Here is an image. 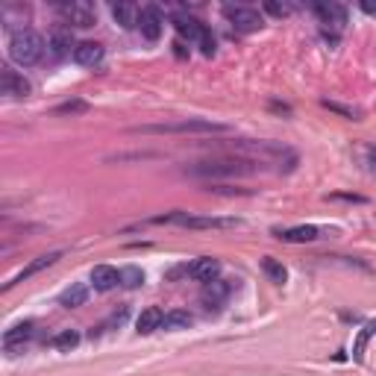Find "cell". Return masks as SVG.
Here are the masks:
<instances>
[{
  "instance_id": "17",
  "label": "cell",
  "mask_w": 376,
  "mask_h": 376,
  "mask_svg": "<svg viewBox=\"0 0 376 376\" xmlns=\"http://www.w3.org/2000/svg\"><path fill=\"white\" fill-rule=\"evenodd\" d=\"M353 159L362 171L376 174V145H368V141H356L353 145Z\"/></svg>"
},
{
  "instance_id": "6",
  "label": "cell",
  "mask_w": 376,
  "mask_h": 376,
  "mask_svg": "<svg viewBox=\"0 0 376 376\" xmlns=\"http://www.w3.org/2000/svg\"><path fill=\"white\" fill-rule=\"evenodd\" d=\"M224 18L241 32H253L262 27V15L253 6H224Z\"/></svg>"
},
{
  "instance_id": "27",
  "label": "cell",
  "mask_w": 376,
  "mask_h": 376,
  "mask_svg": "<svg viewBox=\"0 0 376 376\" xmlns=\"http://www.w3.org/2000/svg\"><path fill=\"white\" fill-rule=\"evenodd\" d=\"M50 344L56 347V350H62V353H65V350H74L76 344H80V333H76V329H62V333L53 338Z\"/></svg>"
},
{
  "instance_id": "14",
  "label": "cell",
  "mask_w": 376,
  "mask_h": 376,
  "mask_svg": "<svg viewBox=\"0 0 376 376\" xmlns=\"http://www.w3.org/2000/svg\"><path fill=\"white\" fill-rule=\"evenodd\" d=\"M56 259H62V253L56 250V253H44V256H39V259H32L30 264H27V268L24 271H21L18 276H12V280H9L6 285H3V289H12V285H18V282H24V280H30V276H36V273H41L44 268H50V264L53 262H56Z\"/></svg>"
},
{
  "instance_id": "24",
  "label": "cell",
  "mask_w": 376,
  "mask_h": 376,
  "mask_svg": "<svg viewBox=\"0 0 376 376\" xmlns=\"http://www.w3.org/2000/svg\"><path fill=\"white\" fill-rule=\"evenodd\" d=\"M191 315L188 312H182V309H174V312H168L165 315V320H162V329H168V333H174V329H188L191 326Z\"/></svg>"
},
{
  "instance_id": "28",
  "label": "cell",
  "mask_w": 376,
  "mask_h": 376,
  "mask_svg": "<svg viewBox=\"0 0 376 376\" xmlns=\"http://www.w3.org/2000/svg\"><path fill=\"white\" fill-rule=\"evenodd\" d=\"M197 48H200L203 56H212V53H215V36H212V30H209V27H203L200 39H197Z\"/></svg>"
},
{
  "instance_id": "4",
  "label": "cell",
  "mask_w": 376,
  "mask_h": 376,
  "mask_svg": "<svg viewBox=\"0 0 376 376\" xmlns=\"http://www.w3.org/2000/svg\"><path fill=\"white\" fill-rule=\"evenodd\" d=\"M156 224H180L188 229H232V227H241V220L238 218H194L185 212H171V215H159Z\"/></svg>"
},
{
  "instance_id": "22",
  "label": "cell",
  "mask_w": 376,
  "mask_h": 376,
  "mask_svg": "<svg viewBox=\"0 0 376 376\" xmlns=\"http://www.w3.org/2000/svg\"><path fill=\"white\" fill-rule=\"evenodd\" d=\"M85 300H88V289L83 282H71L68 289L59 294V306H65V309H76V306H83Z\"/></svg>"
},
{
  "instance_id": "29",
  "label": "cell",
  "mask_w": 376,
  "mask_h": 376,
  "mask_svg": "<svg viewBox=\"0 0 376 376\" xmlns=\"http://www.w3.org/2000/svg\"><path fill=\"white\" fill-rule=\"evenodd\" d=\"M324 106H326V109H333V112H338V115L350 118V121H359V118H362V112H359V109H353V106H344V103H335V101H324Z\"/></svg>"
},
{
  "instance_id": "5",
  "label": "cell",
  "mask_w": 376,
  "mask_h": 376,
  "mask_svg": "<svg viewBox=\"0 0 376 376\" xmlns=\"http://www.w3.org/2000/svg\"><path fill=\"white\" fill-rule=\"evenodd\" d=\"M56 12H59V18H62V24H68V30H71V27H94V24H97L94 9L88 6V3H80V0L59 3Z\"/></svg>"
},
{
  "instance_id": "10",
  "label": "cell",
  "mask_w": 376,
  "mask_h": 376,
  "mask_svg": "<svg viewBox=\"0 0 376 376\" xmlns=\"http://www.w3.org/2000/svg\"><path fill=\"white\" fill-rule=\"evenodd\" d=\"M32 92V85L12 68H0V94L6 97H27Z\"/></svg>"
},
{
  "instance_id": "12",
  "label": "cell",
  "mask_w": 376,
  "mask_h": 376,
  "mask_svg": "<svg viewBox=\"0 0 376 376\" xmlns=\"http://www.w3.org/2000/svg\"><path fill=\"white\" fill-rule=\"evenodd\" d=\"M218 273H220V262H218L215 256H200V259H194L191 264H188V276L200 280L203 285H206V282H215Z\"/></svg>"
},
{
  "instance_id": "19",
  "label": "cell",
  "mask_w": 376,
  "mask_h": 376,
  "mask_svg": "<svg viewBox=\"0 0 376 376\" xmlns=\"http://www.w3.org/2000/svg\"><path fill=\"white\" fill-rule=\"evenodd\" d=\"M276 238H282V241H291V244H306V241H315V238H320V229L317 227H291V229H285V232H280L276 229Z\"/></svg>"
},
{
  "instance_id": "13",
  "label": "cell",
  "mask_w": 376,
  "mask_h": 376,
  "mask_svg": "<svg viewBox=\"0 0 376 376\" xmlns=\"http://www.w3.org/2000/svg\"><path fill=\"white\" fill-rule=\"evenodd\" d=\"M74 62L83 65V68H94V65L103 62V44L97 41H80L74 48Z\"/></svg>"
},
{
  "instance_id": "8",
  "label": "cell",
  "mask_w": 376,
  "mask_h": 376,
  "mask_svg": "<svg viewBox=\"0 0 376 376\" xmlns=\"http://www.w3.org/2000/svg\"><path fill=\"white\" fill-rule=\"evenodd\" d=\"M232 289H236V285H232V282H227V280L206 282V285H203V291H200V303L209 309V312H212V309L218 312V309H224V303L229 300Z\"/></svg>"
},
{
  "instance_id": "21",
  "label": "cell",
  "mask_w": 376,
  "mask_h": 376,
  "mask_svg": "<svg viewBox=\"0 0 376 376\" xmlns=\"http://www.w3.org/2000/svg\"><path fill=\"white\" fill-rule=\"evenodd\" d=\"M112 18H115L124 30H132V27H138L141 12H138L136 3H115V6H112Z\"/></svg>"
},
{
  "instance_id": "15",
  "label": "cell",
  "mask_w": 376,
  "mask_h": 376,
  "mask_svg": "<svg viewBox=\"0 0 376 376\" xmlns=\"http://www.w3.org/2000/svg\"><path fill=\"white\" fill-rule=\"evenodd\" d=\"M92 285L94 291H112L115 285H121V271L112 264H97L92 268Z\"/></svg>"
},
{
  "instance_id": "7",
  "label": "cell",
  "mask_w": 376,
  "mask_h": 376,
  "mask_svg": "<svg viewBox=\"0 0 376 376\" xmlns=\"http://www.w3.org/2000/svg\"><path fill=\"white\" fill-rule=\"evenodd\" d=\"M32 335H36V324H32V320H24V324L6 329V335H3L6 356H18V353H24V344H27Z\"/></svg>"
},
{
  "instance_id": "30",
  "label": "cell",
  "mask_w": 376,
  "mask_h": 376,
  "mask_svg": "<svg viewBox=\"0 0 376 376\" xmlns=\"http://www.w3.org/2000/svg\"><path fill=\"white\" fill-rule=\"evenodd\" d=\"M264 9H268L271 15H276V18H289L294 9H291V3H276V0H268V3H264Z\"/></svg>"
},
{
  "instance_id": "1",
  "label": "cell",
  "mask_w": 376,
  "mask_h": 376,
  "mask_svg": "<svg viewBox=\"0 0 376 376\" xmlns=\"http://www.w3.org/2000/svg\"><path fill=\"white\" fill-rule=\"evenodd\" d=\"M262 171L256 162H250L244 156H209L200 162H191L185 165V174L194 176V180H229V176H247V174H256Z\"/></svg>"
},
{
  "instance_id": "23",
  "label": "cell",
  "mask_w": 376,
  "mask_h": 376,
  "mask_svg": "<svg viewBox=\"0 0 376 376\" xmlns=\"http://www.w3.org/2000/svg\"><path fill=\"white\" fill-rule=\"evenodd\" d=\"M262 271L268 273V280L276 282V285H282L285 280H289V271H285V264L276 262L273 256H264V259H262Z\"/></svg>"
},
{
  "instance_id": "9",
  "label": "cell",
  "mask_w": 376,
  "mask_h": 376,
  "mask_svg": "<svg viewBox=\"0 0 376 376\" xmlns=\"http://www.w3.org/2000/svg\"><path fill=\"white\" fill-rule=\"evenodd\" d=\"M315 15L320 18V24H324V32L344 30V24H347V9L341 6V3H317L315 6Z\"/></svg>"
},
{
  "instance_id": "18",
  "label": "cell",
  "mask_w": 376,
  "mask_h": 376,
  "mask_svg": "<svg viewBox=\"0 0 376 376\" xmlns=\"http://www.w3.org/2000/svg\"><path fill=\"white\" fill-rule=\"evenodd\" d=\"M162 320H165L162 309L159 306H150V309H145V312L138 315L136 329H138L141 335H150V333H156V329H162Z\"/></svg>"
},
{
  "instance_id": "32",
  "label": "cell",
  "mask_w": 376,
  "mask_h": 376,
  "mask_svg": "<svg viewBox=\"0 0 376 376\" xmlns=\"http://www.w3.org/2000/svg\"><path fill=\"white\" fill-rule=\"evenodd\" d=\"M362 9H364V12H370V15H376V3H362Z\"/></svg>"
},
{
  "instance_id": "16",
  "label": "cell",
  "mask_w": 376,
  "mask_h": 376,
  "mask_svg": "<svg viewBox=\"0 0 376 376\" xmlns=\"http://www.w3.org/2000/svg\"><path fill=\"white\" fill-rule=\"evenodd\" d=\"M48 48H50L53 56H65V53H71V48H76L71 30L68 27H56L50 32V39H48Z\"/></svg>"
},
{
  "instance_id": "3",
  "label": "cell",
  "mask_w": 376,
  "mask_h": 376,
  "mask_svg": "<svg viewBox=\"0 0 376 376\" xmlns=\"http://www.w3.org/2000/svg\"><path fill=\"white\" fill-rule=\"evenodd\" d=\"M9 56H12L18 65L30 68V65L41 62V56H44V39L36 30H27V27L15 30L12 39H9Z\"/></svg>"
},
{
  "instance_id": "2",
  "label": "cell",
  "mask_w": 376,
  "mask_h": 376,
  "mask_svg": "<svg viewBox=\"0 0 376 376\" xmlns=\"http://www.w3.org/2000/svg\"><path fill=\"white\" fill-rule=\"evenodd\" d=\"M227 124H215L206 118H182V121H171V124H145L136 127V132L145 136H215V132H227Z\"/></svg>"
},
{
  "instance_id": "31",
  "label": "cell",
  "mask_w": 376,
  "mask_h": 376,
  "mask_svg": "<svg viewBox=\"0 0 376 376\" xmlns=\"http://www.w3.org/2000/svg\"><path fill=\"white\" fill-rule=\"evenodd\" d=\"M85 103L83 101H71V103H62V106H56V115H74V112H85Z\"/></svg>"
},
{
  "instance_id": "26",
  "label": "cell",
  "mask_w": 376,
  "mask_h": 376,
  "mask_svg": "<svg viewBox=\"0 0 376 376\" xmlns=\"http://www.w3.org/2000/svg\"><path fill=\"white\" fill-rule=\"evenodd\" d=\"M121 285H124V289H138V285H145V271L136 268V264L121 268Z\"/></svg>"
},
{
  "instance_id": "20",
  "label": "cell",
  "mask_w": 376,
  "mask_h": 376,
  "mask_svg": "<svg viewBox=\"0 0 376 376\" xmlns=\"http://www.w3.org/2000/svg\"><path fill=\"white\" fill-rule=\"evenodd\" d=\"M174 27H176V32H180V36H185L188 41H197V39H200V32H203L200 21L191 18V15H185V12H176V15H174Z\"/></svg>"
},
{
  "instance_id": "11",
  "label": "cell",
  "mask_w": 376,
  "mask_h": 376,
  "mask_svg": "<svg viewBox=\"0 0 376 376\" xmlns=\"http://www.w3.org/2000/svg\"><path fill=\"white\" fill-rule=\"evenodd\" d=\"M162 27H165V18H162V12H159L156 6H145V9H141L138 30H141V36H145L147 41H159Z\"/></svg>"
},
{
  "instance_id": "25",
  "label": "cell",
  "mask_w": 376,
  "mask_h": 376,
  "mask_svg": "<svg viewBox=\"0 0 376 376\" xmlns=\"http://www.w3.org/2000/svg\"><path fill=\"white\" fill-rule=\"evenodd\" d=\"M373 333H376V320H370V324H364L359 329V338H356V344H353V359L356 362H364V347H368V341H370Z\"/></svg>"
}]
</instances>
